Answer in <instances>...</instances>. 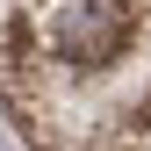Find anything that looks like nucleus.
Returning <instances> with one entry per match:
<instances>
[{"instance_id":"f257e3e1","label":"nucleus","mask_w":151,"mask_h":151,"mask_svg":"<svg viewBox=\"0 0 151 151\" xmlns=\"http://www.w3.org/2000/svg\"><path fill=\"white\" fill-rule=\"evenodd\" d=\"M137 43V7L129 0H50L43 7V50L79 72H108Z\"/></svg>"}]
</instances>
